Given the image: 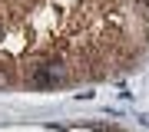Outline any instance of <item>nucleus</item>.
I'll list each match as a JSON object with an SVG mask.
<instances>
[{"label": "nucleus", "instance_id": "nucleus-1", "mask_svg": "<svg viewBox=\"0 0 149 132\" xmlns=\"http://www.w3.org/2000/svg\"><path fill=\"white\" fill-rule=\"evenodd\" d=\"M33 86H60L66 83V66L60 59H43L40 66H33Z\"/></svg>", "mask_w": 149, "mask_h": 132}, {"label": "nucleus", "instance_id": "nucleus-2", "mask_svg": "<svg viewBox=\"0 0 149 132\" xmlns=\"http://www.w3.org/2000/svg\"><path fill=\"white\" fill-rule=\"evenodd\" d=\"M7 83H10V76H7L3 69H0V86H7Z\"/></svg>", "mask_w": 149, "mask_h": 132}]
</instances>
